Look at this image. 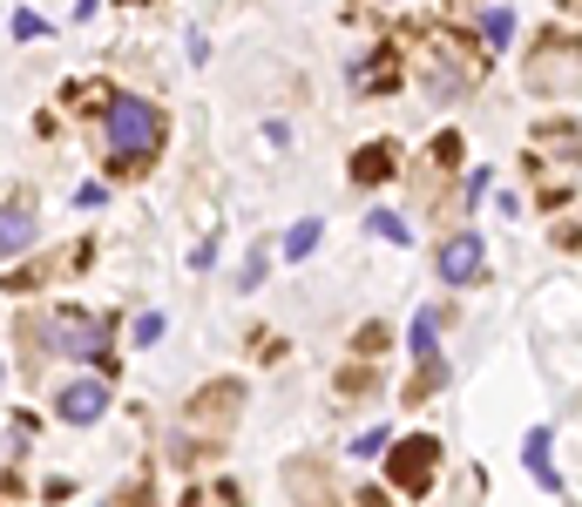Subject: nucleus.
<instances>
[{
  "instance_id": "nucleus-1",
  "label": "nucleus",
  "mask_w": 582,
  "mask_h": 507,
  "mask_svg": "<svg viewBox=\"0 0 582 507\" xmlns=\"http://www.w3.org/2000/svg\"><path fill=\"white\" fill-rule=\"evenodd\" d=\"M109 149H116V169H142L162 149V116L142 96H116L109 102Z\"/></svg>"
},
{
  "instance_id": "nucleus-2",
  "label": "nucleus",
  "mask_w": 582,
  "mask_h": 507,
  "mask_svg": "<svg viewBox=\"0 0 582 507\" xmlns=\"http://www.w3.org/2000/svg\"><path fill=\"white\" fill-rule=\"evenodd\" d=\"M434 467H441V440H427V434H413V440H399L393 447V487L399 494H427L434 487Z\"/></svg>"
},
{
  "instance_id": "nucleus-3",
  "label": "nucleus",
  "mask_w": 582,
  "mask_h": 507,
  "mask_svg": "<svg viewBox=\"0 0 582 507\" xmlns=\"http://www.w3.org/2000/svg\"><path fill=\"white\" fill-rule=\"evenodd\" d=\"M55 406H61L68 427H89V419H102V412H109V386H102V379H68Z\"/></svg>"
},
{
  "instance_id": "nucleus-4",
  "label": "nucleus",
  "mask_w": 582,
  "mask_h": 507,
  "mask_svg": "<svg viewBox=\"0 0 582 507\" xmlns=\"http://www.w3.org/2000/svg\"><path fill=\"white\" fill-rule=\"evenodd\" d=\"M441 278H447V285H474V278H481V237H474V230H461V237L441 243Z\"/></svg>"
},
{
  "instance_id": "nucleus-5",
  "label": "nucleus",
  "mask_w": 582,
  "mask_h": 507,
  "mask_svg": "<svg viewBox=\"0 0 582 507\" xmlns=\"http://www.w3.org/2000/svg\"><path fill=\"white\" fill-rule=\"evenodd\" d=\"M28 243H34V203L8 197V203H0V258H21Z\"/></svg>"
},
{
  "instance_id": "nucleus-6",
  "label": "nucleus",
  "mask_w": 582,
  "mask_h": 507,
  "mask_svg": "<svg viewBox=\"0 0 582 507\" xmlns=\"http://www.w3.org/2000/svg\"><path fill=\"white\" fill-rule=\"evenodd\" d=\"M393 169H399V149H393V142H366V149L353 156V183H386Z\"/></svg>"
},
{
  "instance_id": "nucleus-7",
  "label": "nucleus",
  "mask_w": 582,
  "mask_h": 507,
  "mask_svg": "<svg viewBox=\"0 0 582 507\" xmlns=\"http://www.w3.org/2000/svg\"><path fill=\"white\" fill-rule=\"evenodd\" d=\"M55 346H68V352H89V359H102V325H96V318H61V325H55Z\"/></svg>"
},
{
  "instance_id": "nucleus-8",
  "label": "nucleus",
  "mask_w": 582,
  "mask_h": 507,
  "mask_svg": "<svg viewBox=\"0 0 582 507\" xmlns=\"http://www.w3.org/2000/svg\"><path fill=\"white\" fill-rule=\"evenodd\" d=\"M244 406V386H204L190 399V419H217V412H237Z\"/></svg>"
},
{
  "instance_id": "nucleus-9",
  "label": "nucleus",
  "mask_w": 582,
  "mask_h": 507,
  "mask_svg": "<svg viewBox=\"0 0 582 507\" xmlns=\"http://www.w3.org/2000/svg\"><path fill=\"white\" fill-rule=\"evenodd\" d=\"M529 474H535V480H542V487H549V494H555V487H562V474H555V467H549V434H542V427H535V434H529Z\"/></svg>"
},
{
  "instance_id": "nucleus-10",
  "label": "nucleus",
  "mask_w": 582,
  "mask_h": 507,
  "mask_svg": "<svg viewBox=\"0 0 582 507\" xmlns=\"http://www.w3.org/2000/svg\"><path fill=\"white\" fill-rule=\"evenodd\" d=\"M481 34H487V48H509V41H515V14H509V8H487V14H481Z\"/></svg>"
},
{
  "instance_id": "nucleus-11",
  "label": "nucleus",
  "mask_w": 582,
  "mask_h": 507,
  "mask_svg": "<svg viewBox=\"0 0 582 507\" xmlns=\"http://www.w3.org/2000/svg\"><path fill=\"white\" fill-rule=\"evenodd\" d=\"M434 325H441V318H434V311H421V318H413V331H406L413 359H427V366H434Z\"/></svg>"
},
{
  "instance_id": "nucleus-12",
  "label": "nucleus",
  "mask_w": 582,
  "mask_h": 507,
  "mask_svg": "<svg viewBox=\"0 0 582 507\" xmlns=\"http://www.w3.org/2000/svg\"><path fill=\"white\" fill-rule=\"evenodd\" d=\"M312 250H318V217L292 223V237H285V258H312Z\"/></svg>"
},
{
  "instance_id": "nucleus-13",
  "label": "nucleus",
  "mask_w": 582,
  "mask_h": 507,
  "mask_svg": "<svg viewBox=\"0 0 582 507\" xmlns=\"http://www.w3.org/2000/svg\"><path fill=\"white\" fill-rule=\"evenodd\" d=\"M373 237H386V243H406L413 230H406V217H393V210H373Z\"/></svg>"
},
{
  "instance_id": "nucleus-14",
  "label": "nucleus",
  "mask_w": 582,
  "mask_h": 507,
  "mask_svg": "<svg viewBox=\"0 0 582 507\" xmlns=\"http://www.w3.org/2000/svg\"><path fill=\"white\" fill-rule=\"evenodd\" d=\"M14 34H21V41H34V34H48V21H41V14H28V8H21V14H14Z\"/></svg>"
},
{
  "instance_id": "nucleus-15",
  "label": "nucleus",
  "mask_w": 582,
  "mask_h": 507,
  "mask_svg": "<svg viewBox=\"0 0 582 507\" xmlns=\"http://www.w3.org/2000/svg\"><path fill=\"white\" fill-rule=\"evenodd\" d=\"M136 338H142V346H149V338H162V318H156V311H142V318H136Z\"/></svg>"
},
{
  "instance_id": "nucleus-16",
  "label": "nucleus",
  "mask_w": 582,
  "mask_h": 507,
  "mask_svg": "<svg viewBox=\"0 0 582 507\" xmlns=\"http://www.w3.org/2000/svg\"><path fill=\"white\" fill-rule=\"evenodd\" d=\"M359 507H393V500H386L379 487H366V494H359Z\"/></svg>"
}]
</instances>
